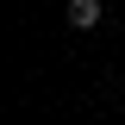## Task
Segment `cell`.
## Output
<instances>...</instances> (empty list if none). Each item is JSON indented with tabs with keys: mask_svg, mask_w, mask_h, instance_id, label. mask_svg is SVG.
Here are the masks:
<instances>
[{
	"mask_svg": "<svg viewBox=\"0 0 125 125\" xmlns=\"http://www.w3.org/2000/svg\"><path fill=\"white\" fill-rule=\"evenodd\" d=\"M62 19H69V31H94L100 19H106V0H69Z\"/></svg>",
	"mask_w": 125,
	"mask_h": 125,
	"instance_id": "6da1fadb",
	"label": "cell"
}]
</instances>
